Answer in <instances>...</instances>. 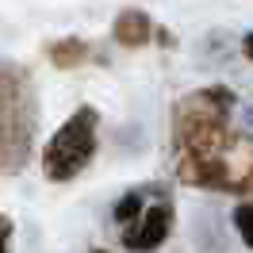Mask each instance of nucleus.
I'll return each mask as SVG.
<instances>
[{
    "label": "nucleus",
    "mask_w": 253,
    "mask_h": 253,
    "mask_svg": "<svg viewBox=\"0 0 253 253\" xmlns=\"http://www.w3.org/2000/svg\"><path fill=\"white\" fill-rule=\"evenodd\" d=\"M92 130H96V115L92 111H77V115L50 138V146H46V176L65 180V176L77 173L81 165L92 158V146H96Z\"/></svg>",
    "instance_id": "f257e3e1"
},
{
    "label": "nucleus",
    "mask_w": 253,
    "mask_h": 253,
    "mask_svg": "<svg viewBox=\"0 0 253 253\" xmlns=\"http://www.w3.org/2000/svg\"><path fill=\"white\" fill-rule=\"evenodd\" d=\"M8 242V219H0V246Z\"/></svg>",
    "instance_id": "20e7f679"
},
{
    "label": "nucleus",
    "mask_w": 253,
    "mask_h": 253,
    "mask_svg": "<svg viewBox=\"0 0 253 253\" xmlns=\"http://www.w3.org/2000/svg\"><path fill=\"white\" fill-rule=\"evenodd\" d=\"M119 226H123V242L130 250H146L158 246L165 230H169V207L154 200V196H126L119 204Z\"/></svg>",
    "instance_id": "f03ea898"
},
{
    "label": "nucleus",
    "mask_w": 253,
    "mask_h": 253,
    "mask_svg": "<svg viewBox=\"0 0 253 253\" xmlns=\"http://www.w3.org/2000/svg\"><path fill=\"white\" fill-rule=\"evenodd\" d=\"M246 50H250V58H253V35H250V39H246Z\"/></svg>",
    "instance_id": "39448f33"
},
{
    "label": "nucleus",
    "mask_w": 253,
    "mask_h": 253,
    "mask_svg": "<svg viewBox=\"0 0 253 253\" xmlns=\"http://www.w3.org/2000/svg\"><path fill=\"white\" fill-rule=\"evenodd\" d=\"M234 222H238V230H242V238L253 246V207H238Z\"/></svg>",
    "instance_id": "7ed1b4c3"
}]
</instances>
